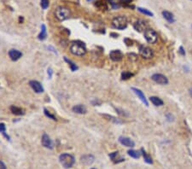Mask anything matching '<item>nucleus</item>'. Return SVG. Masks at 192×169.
I'll list each match as a JSON object with an SVG mask.
<instances>
[{"label":"nucleus","instance_id":"f257e3e1","mask_svg":"<svg viewBox=\"0 0 192 169\" xmlns=\"http://www.w3.org/2000/svg\"><path fill=\"white\" fill-rule=\"evenodd\" d=\"M69 49H70L71 53L74 56H82L84 55H85V53H86L85 45L82 42H80V41L72 42L71 45H70Z\"/></svg>","mask_w":192,"mask_h":169},{"label":"nucleus","instance_id":"f03ea898","mask_svg":"<svg viewBox=\"0 0 192 169\" xmlns=\"http://www.w3.org/2000/svg\"><path fill=\"white\" fill-rule=\"evenodd\" d=\"M59 162L62 165V167H64L65 168H70L74 166L75 162V159L72 155L68 154V153H63L60 155Z\"/></svg>","mask_w":192,"mask_h":169},{"label":"nucleus","instance_id":"7ed1b4c3","mask_svg":"<svg viewBox=\"0 0 192 169\" xmlns=\"http://www.w3.org/2000/svg\"><path fill=\"white\" fill-rule=\"evenodd\" d=\"M55 16L58 21L62 22L68 19L71 16V11L68 8L61 6V7L56 8V9L55 10Z\"/></svg>","mask_w":192,"mask_h":169},{"label":"nucleus","instance_id":"20e7f679","mask_svg":"<svg viewBox=\"0 0 192 169\" xmlns=\"http://www.w3.org/2000/svg\"><path fill=\"white\" fill-rule=\"evenodd\" d=\"M112 25L118 30H124L127 27V19L124 16H118L113 19Z\"/></svg>","mask_w":192,"mask_h":169},{"label":"nucleus","instance_id":"39448f33","mask_svg":"<svg viewBox=\"0 0 192 169\" xmlns=\"http://www.w3.org/2000/svg\"><path fill=\"white\" fill-rule=\"evenodd\" d=\"M143 36H144V39H146V41L149 44H155L156 42L157 37H158L157 32L154 29H151V28L146 29L144 31Z\"/></svg>","mask_w":192,"mask_h":169},{"label":"nucleus","instance_id":"423d86ee","mask_svg":"<svg viewBox=\"0 0 192 169\" xmlns=\"http://www.w3.org/2000/svg\"><path fill=\"white\" fill-rule=\"evenodd\" d=\"M139 54L142 57H143L145 59H150L154 56L153 51L149 47L144 46V45H140L139 46Z\"/></svg>","mask_w":192,"mask_h":169},{"label":"nucleus","instance_id":"0eeeda50","mask_svg":"<svg viewBox=\"0 0 192 169\" xmlns=\"http://www.w3.org/2000/svg\"><path fill=\"white\" fill-rule=\"evenodd\" d=\"M151 79L153 81H155V83L159 84H162V85H165V84H167L169 83L168 81V79L163 75L162 74H154L152 76H151Z\"/></svg>","mask_w":192,"mask_h":169},{"label":"nucleus","instance_id":"6e6552de","mask_svg":"<svg viewBox=\"0 0 192 169\" xmlns=\"http://www.w3.org/2000/svg\"><path fill=\"white\" fill-rule=\"evenodd\" d=\"M41 143L45 148L47 149H53V142L51 139L50 136L46 133H44L41 139Z\"/></svg>","mask_w":192,"mask_h":169},{"label":"nucleus","instance_id":"1a4fd4ad","mask_svg":"<svg viewBox=\"0 0 192 169\" xmlns=\"http://www.w3.org/2000/svg\"><path fill=\"white\" fill-rule=\"evenodd\" d=\"M132 90H133V91L137 95V97L142 101V103H143L145 106L148 107V106H149V102H148V100H147V98H146L144 93H143L140 89H137V88H135V87H133Z\"/></svg>","mask_w":192,"mask_h":169},{"label":"nucleus","instance_id":"9d476101","mask_svg":"<svg viewBox=\"0 0 192 169\" xmlns=\"http://www.w3.org/2000/svg\"><path fill=\"white\" fill-rule=\"evenodd\" d=\"M123 53L120 51V50H113L111 51L110 53V59L114 62H120L122 60L123 58Z\"/></svg>","mask_w":192,"mask_h":169},{"label":"nucleus","instance_id":"9b49d317","mask_svg":"<svg viewBox=\"0 0 192 169\" xmlns=\"http://www.w3.org/2000/svg\"><path fill=\"white\" fill-rule=\"evenodd\" d=\"M29 84H30L31 88H32L36 93H42V92H44V91H45L43 85L40 84L39 81H37V80H31V81L29 82Z\"/></svg>","mask_w":192,"mask_h":169},{"label":"nucleus","instance_id":"f8f14e48","mask_svg":"<svg viewBox=\"0 0 192 169\" xmlns=\"http://www.w3.org/2000/svg\"><path fill=\"white\" fill-rule=\"evenodd\" d=\"M119 142H120L122 145H124V146H126V147H128V148H133V147L135 146V143L130 138H127V137L120 136V137L119 138Z\"/></svg>","mask_w":192,"mask_h":169},{"label":"nucleus","instance_id":"ddd939ff","mask_svg":"<svg viewBox=\"0 0 192 169\" xmlns=\"http://www.w3.org/2000/svg\"><path fill=\"white\" fill-rule=\"evenodd\" d=\"M9 58H10L12 61L16 62V61H18V60L22 56V53L20 51H18V50L11 49V50L9 51Z\"/></svg>","mask_w":192,"mask_h":169},{"label":"nucleus","instance_id":"4468645a","mask_svg":"<svg viewBox=\"0 0 192 169\" xmlns=\"http://www.w3.org/2000/svg\"><path fill=\"white\" fill-rule=\"evenodd\" d=\"M95 157L92 155H85L80 158V162L85 165H91L94 162Z\"/></svg>","mask_w":192,"mask_h":169},{"label":"nucleus","instance_id":"2eb2a0df","mask_svg":"<svg viewBox=\"0 0 192 169\" xmlns=\"http://www.w3.org/2000/svg\"><path fill=\"white\" fill-rule=\"evenodd\" d=\"M162 16L164 17V19L169 23H174L175 22V18L172 13H171L170 11L164 10L162 11Z\"/></svg>","mask_w":192,"mask_h":169},{"label":"nucleus","instance_id":"dca6fc26","mask_svg":"<svg viewBox=\"0 0 192 169\" xmlns=\"http://www.w3.org/2000/svg\"><path fill=\"white\" fill-rule=\"evenodd\" d=\"M110 159H111L114 163H120V162L125 161V158L120 157V156L119 155V152H118V151H117V152H113V153L110 154Z\"/></svg>","mask_w":192,"mask_h":169},{"label":"nucleus","instance_id":"f3484780","mask_svg":"<svg viewBox=\"0 0 192 169\" xmlns=\"http://www.w3.org/2000/svg\"><path fill=\"white\" fill-rule=\"evenodd\" d=\"M73 111L76 114H86L87 112V109L85 105L83 104H78L73 107Z\"/></svg>","mask_w":192,"mask_h":169},{"label":"nucleus","instance_id":"a211bd4d","mask_svg":"<svg viewBox=\"0 0 192 169\" xmlns=\"http://www.w3.org/2000/svg\"><path fill=\"white\" fill-rule=\"evenodd\" d=\"M149 101H150L155 106H156V107H158V106H162V105L164 104L163 101H162L160 97H155V96L150 97H149Z\"/></svg>","mask_w":192,"mask_h":169},{"label":"nucleus","instance_id":"6ab92c4d","mask_svg":"<svg viewBox=\"0 0 192 169\" xmlns=\"http://www.w3.org/2000/svg\"><path fill=\"white\" fill-rule=\"evenodd\" d=\"M134 28L136 29V31L142 32L145 28V22L143 21H142V20L137 21V22L134 24Z\"/></svg>","mask_w":192,"mask_h":169},{"label":"nucleus","instance_id":"aec40b11","mask_svg":"<svg viewBox=\"0 0 192 169\" xmlns=\"http://www.w3.org/2000/svg\"><path fill=\"white\" fill-rule=\"evenodd\" d=\"M141 154L143 155V159H144V162H146V163H148V164H152L153 163V161H152V158H151V156L149 155H148L147 153H146V151L143 149H141Z\"/></svg>","mask_w":192,"mask_h":169},{"label":"nucleus","instance_id":"412c9836","mask_svg":"<svg viewBox=\"0 0 192 169\" xmlns=\"http://www.w3.org/2000/svg\"><path fill=\"white\" fill-rule=\"evenodd\" d=\"M47 37V32H46V28H45V25H42L41 26V32L39 34L38 38L39 40H45Z\"/></svg>","mask_w":192,"mask_h":169},{"label":"nucleus","instance_id":"4be33fe9","mask_svg":"<svg viewBox=\"0 0 192 169\" xmlns=\"http://www.w3.org/2000/svg\"><path fill=\"white\" fill-rule=\"evenodd\" d=\"M10 111L12 112V114H16V115H22V114H24L23 110H22L21 108L16 107V106H11V107H10Z\"/></svg>","mask_w":192,"mask_h":169},{"label":"nucleus","instance_id":"5701e85b","mask_svg":"<svg viewBox=\"0 0 192 169\" xmlns=\"http://www.w3.org/2000/svg\"><path fill=\"white\" fill-rule=\"evenodd\" d=\"M127 154H128L131 157H133V158H134V159H138V158L141 156L140 151H137V150H135V149H130V150H128V151H127Z\"/></svg>","mask_w":192,"mask_h":169},{"label":"nucleus","instance_id":"b1692460","mask_svg":"<svg viewBox=\"0 0 192 169\" xmlns=\"http://www.w3.org/2000/svg\"><path fill=\"white\" fill-rule=\"evenodd\" d=\"M137 10H138L140 13H142V14H143V15H145V16H154V13L151 12L150 10L145 9V8L137 7Z\"/></svg>","mask_w":192,"mask_h":169},{"label":"nucleus","instance_id":"393cba45","mask_svg":"<svg viewBox=\"0 0 192 169\" xmlns=\"http://www.w3.org/2000/svg\"><path fill=\"white\" fill-rule=\"evenodd\" d=\"M64 60H65V61H66V62H67L68 63V65L70 66V68H71V70H72V71H76V70L78 69V67H77V65H76V64H75L74 62H72L71 60H68V59L67 57H65V58H64Z\"/></svg>","mask_w":192,"mask_h":169},{"label":"nucleus","instance_id":"a878e982","mask_svg":"<svg viewBox=\"0 0 192 169\" xmlns=\"http://www.w3.org/2000/svg\"><path fill=\"white\" fill-rule=\"evenodd\" d=\"M133 76V74H132L130 72H123L121 74V79L124 80H126L130 79Z\"/></svg>","mask_w":192,"mask_h":169},{"label":"nucleus","instance_id":"bb28decb","mask_svg":"<svg viewBox=\"0 0 192 169\" xmlns=\"http://www.w3.org/2000/svg\"><path fill=\"white\" fill-rule=\"evenodd\" d=\"M5 131H6V126H5V125H4L3 123H0V132H2V133L9 140V137L5 133Z\"/></svg>","mask_w":192,"mask_h":169},{"label":"nucleus","instance_id":"cd10ccee","mask_svg":"<svg viewBox=\"0 0 192 169\" xmlns=\"http://www.w3.org/2000/svg\"><path fill=\"white\" fill-rule=\"evenodd\" d=\"M41 7L44 9H46L49 7V0H41Z\"/></svg>","mask_w":192,"mask_h":169},{"label":"nucleus","instance_id":"c85d7f7f","mask_svg":"<svg viewBox=\"0 0 192 169\" xmlns=\"http://www.w3.org/2000/svg\"><path fill=\"white\" fill-rule=\"evenodd\" d=\"M44 111H45V115H46L47 117H49V118H51V119H52V120H56V118H55V116H54L53 114H51L49 112V111H48L46 109H45V110H44Z\"/></svg>","mask_w":192,"mask_h":169},{"label":"nucleus","instance_id":"c756f323","mask_svg":"<svg viewBox=\"0 0 192 169\" xmlns=\"http://www.w3.org/2000/svg\"><path fill=\"white\" fill-rule=\"evenodd\" d=\"M166 120H167V121H169V122H172V121H173L174 120V119H173V116L171 114H167L166 115Z\"/></svg>","mask_w":192,"mask_h":169},{"label":"nucleus","instance_id":"7c9ffc66","mask_svg":"<svg viewBox=\"0 0 192 169\" xmlns=\"http://www.w3.org/2000/svg\"><path fill=\"white\" fill-rule=\"evenodd\" d=\"M178 52H179L182 56H185V49H184L183 46H180V47H179V49H178Z\"/></svg>","mask_w":192,"mask_h":169},{"label":"nucleus","instance_id":"2f4dec72","mask_svg":"<svg viewBox=\"0 0 192 169\" xmlns=\"http://www.w3.org/2000/svg\"><path fill=\"white\" fill-rule=\"evenodd\" d=\"M0 169H6L5 164L3 162H1V161H0Z\"/></svg>","mask_w":192,"mask_h":169},{"label":"nucleus","instance_id":"473e14b6","mask_svg":"<svg viewBox=\"0 0 192 169\" xmlns=\"http://www.w3.org/2000/svg\"><path fill=\"white\" fill-rule=\"evenodd\" d=\"M120 1L122 3H130L133 0H120Z\"/></svg>","mask_w":192,"mask_h":169},{"label":"nucleus","instance_id":"72a5a7b5","mask_svg":"<svg viewBox=\"0 0 192 169\" xmlns=\"http://www.w3.org/2000/svg\"><path fill=\"white\" fill-rule=\"evenodd\" d=\"M50 74V78L51 77V74H52V70L50 68V69H48V74Z\"/></svg>","mask_w":192,"mask_h":169},{"label":"nucleus","instance_id":"f704fd0d","mask_svg":"<svg viewBox=\"0 0 192 169\" xmlns=\"http://www.w3.org/2000/svg\"><path fill=\"white\" fill-rule=\"evenodd\" d=\"M189 92H190V95H191V97H192V87L191 88V89H190V91H189Z\"/></svg>","mask_w":192,"mask_h":169},{"label":"nucleus","instance_id":"c9c22d12","mask_svg":"<svg viewBox=\"0 0 192 169\" xmlns=\"http://www.w3.org/2000/svg\"><path fill=\"white\" fill-rule=\"evenodd\" d=\"M87 1H89V2H91V1H93V0H87Z\"/></svg>","mask_w":192,"mask_h":169},{"label":"nucleus","instance_id":"e433bc0d","mask_svg":"<svg viewBox=\"0 0 192 169\" xmlns=\"http://www.w3.org/2000/svg\"><path fill=\"white\" fill-rule=\"evenodd\" d=\"M91 169H97V168H91Z\"/></svg>","mask_w":192,"mask_h":169},{"label":"nucleus","instance_id":"4c0bfd02","mask_svg":"<svg viewBox=\"0 0 192 169\" xmlns=\"http://www.w3.org/2000/svg\"><path fill=\"white\" fill-rule=\"evenodd\" d=\"M191 28H192V26H191Z\"/></svg>","mask_w":192,"mask_h":169},{"label":"nucleus","instance_id":"58836bf2","mask_svg":"<svg viewBox=\"0 0 192 169\" xmlns=\"http://www.w3.org/2000/svg\"><path fill=\"white\" fill-rule=\"evenodd\" d=\"M191 1H192V0H191Z\"/></svg>","mask_w":192,"mask_h":169}]
</instances>
